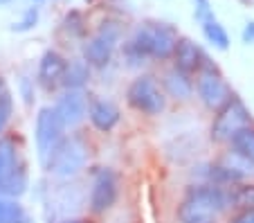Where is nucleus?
<instances>
[{
  "label": "nucleus",
  "instance_id": "f257e3e1",
  "mask_svg": "<svg viewBox=\"0 0 254 223\" xmlns=\"http://www.w3.org/2000/svg\"><path fill=\"white\" fill-rule=\"evenodd\" d=\"M178 39H180V36H178L173 25L149 20V23H142L135 29V34H133V39L128 41V45L137 54H142L144 59L167 61V59H171L173 50H176Z\"/></svg>",
  "mask_w": 254,
  "mask_h": 223
},
{
  "label": "nucleus",
  "instance_id": "f03ea898",
  "mask_svg": "<svg viewBox=\"0 0 254 223\" xmlns=\"http://www.w3.org/2000/svg\"><path fill=\"white\" fill-rule=\"evenodd\" d=\"M88 145L79 136H63L59 145L50 151L43 167L48 174L57 178H72L86 167L88 162Z\"/></svg>",
  "mask_w": 254,
  "mask_h": 223
},
{
  "label": "nucleus",
  "instance_id": "7ed1b4c3",
  "mask_svg": "<svg viewBox=\"0 0 254 223\" xmlns=\"http://www.w3.org/2000/svg\"><path fill=\"white\" fill-rule=\"evenodd\" d=\"M126 102L130 108H135L142 115L158 117L167 111V95L160 88L158 79L153 74H139L130 81L126 90Z\"/></svg>",
  "mask_w": 254,
  "mask_h": 223
},
{
  "label": "nucleus",
  "instance_id": "20e7f679",
  "mask_svg": "<svg viewBox=\"0 0 254 223\" xmlns=\"http://www.w3.org/2000/svg\"><path fill=\"white\" fill-rule=\"evenodd\" d=\"M250 124H254L250 108L245 106V102L241 97L232 95L230 102L216 111L209 126V138L216 145H223V142H230L241 129H245Z\"/></svg>",
  "mask_w": 254,
  "mask_h": 223
},
{
  "label": "nucleus",
  "instance_id": "39448f33",
  "mask_svg": "<svg viewBox=\"0 0 254 223\" xmlns=\"http://www.w3.org/2000/svg\"><path fill=\"white\" fill-rule=\"evenodd\" d=\"M198 79L196 83H193V90L198 92V97H200V102L205 104V108H209V111H218V108H223L227 102L232 99V88L227 86L225 77L221 74V70H218V66H216L214 61H209V57L205 59V63H202V68L198 70Z\"/></svg>",
  "mask_w": 254,
  "mask_h": 223
},
{
  "label": "nucleus",
  "instance_id": "423d86ee",
  "mask_svg": "<svg viewBox=\"0 0 254 223\" xmlns=\"http://www.w3.org/2000/svg\"><path fill=\"white\" fill-rule=\"evenodd\" d=\"M122 39V27L113 20H106V23L99 25L97 34L90 36V39L83 43V61L88 66H95V68H104L108 66L115 54V48Z\"/></svg>",
  "mask_w": 254,
  "mask_h": 223
},
{
  "label": "nucleus",
  "instance_id": "0eeeda50",
  "mask_svg": "<svg viewBox=\"0 0 254 223\" xmlns=\"http://www.w3.org/2000/svg\"><path fill=\"white\" fill-rule=\"evenodd\" d=\"M63 136H65V126H63L61 117L57 115L54 106H43L36 115V124H34V142H36L41 162H45L50 151L59 145Z\"/></svg>",
  "mask_w": 254,
  "mask_h": 223
},
{
  "label": "nucleus",
  "instance_id": "6e6552de",
  "mask_svg": "<svg viewBox=\"0 0 254 223\" xmlns=\"http://www.w3.org/2000/svg\"><path fill=\"white\" fill-rule=\"evenodd\" d=\"M120 199V176L115 169L101 167L97 169L90 187V210L92 214H106Z\"/></svg>",
  "mask_w": 254,
  "mask_h": 223
},
{
  "label": "nucleus",
  "instance_id": "1a4fd4ad",
  "mask_svg": "<svg viewBox=\"0 0 254 223\" xmlns=\"http://www.w3.org/2000/svg\"><path fill=\"white\" fill-rule=\"evenodd\" d=\"M54 111L61 117L65 129H77L88 117V99L83 90H65L54 104Z\"/></svg>",
  "mask_w": 254,
  "mask_h": 223
},
{
  "label": "nucleus",
  "instance_id": "9d476101",
  "mask_svg": "<svg viewBox=\"0 0 254 223\" xmlns=\"http://www.w3.org/2000/svg\"><path fill=\"white\" fill-rule=\"evenodd\" d=\"M88 120L99 133H111L122 120V111L113 99H92L88 104Z\"/></svg>",
  "mask_w": 254,
  "mask_h": 223
},
{
  "label": "nucleus",
  "instance_id": "9b49d317",
  "mask_svg": "<svg viewBox=\"0 0 254 223\" xmlns=\"http://www.w3.org/2000/svg\"><path fill=\"white\" fill-rule=\"evenodd\" d=\"M171 57H173V68L191 77L193 73H198L202 68L207 54L191 39H178L176 50H173Z\"/></svg>",
  "mask_w": 254,
  "mask_h": 223
},
{
  "label": "nucleus",
  "instance_id": "f8f14e48",
  "mask_svg": "<svg viewBox=\"0 0 254 223\" xmlns=\"http://www.w3.org/2000/svg\"><path fill=\"white\" fill-rule=\"evenodd\" d=\"M65 63H67V59L63 57L61 52H57V50H45L43 52V57H41V61H39L36 79H39V83L45 90H54L57 86H61Z\"/></svg>",
  "mask_w": 254,
  "mask_h": 223
},
{
  "label": "nucleus",
  "instance_id": "ddd939ff",
  "mask_svg": "<svg viewBox=\"0 0 254 223\" xmlns=\"http://www.w3.org/2000/svg\"><path fill=\"white\" fill-rule=\"evenodd\" d=\"M218 217L221 212L216 208L189 194L178 205V221L180 223H218Z\"/></svg>",
  "mask_w": 254,
  "mask_h": 223
},
{
  "label": "nucleus",
  "instance_id": "4468645a",
  "mask_svg": "<svg viewBox=\"0 0 254 223\" xmlns=\"http://www.w3.org/2000/svg\"><path fill=\"white\" fill-rule=\"evenodd\" d=\"M162 88H164V95H169V97L176 99V102H187V99L193 97V92H196L193 90V79L176 68L164 73Z\"/></svg>",
  "mask_w": 254,
  "mask_h": 223
},
{
  "label": "nucleus",
  "instance_id": "2eb2a0df",
  "mask_svg": "<svg viewBox=\"0 0 254 223\" xmlns=\"http://www.w3.org/2000/svg\"><path fill=\"white\" fill-rule=\"evenodd\" d=\"M27 185H29L27 169H25V165H18V167H14L7 176L0 178V196H7V199L18 201L20 196L27 192Z\"/></svg>",
  "mask_w": 254,
  "mask_h": 223
},
{
  "label": "nucleus",
  "instance_id": "dca6fc26",
  "mask_svg": "<svg viewBox=\"0 0 254 223\" xmlns=\"http://www.w3.org/2000/svg\"><path fill=\"white\" fill-rule=\"evenodd\" d=\"M88 81H90V66L83 59H74V61L65 63L63 79H61V86L65 90H83V86Z\"/></svg>",
  "mask_w": 254,
  "mask_h": 223
},
{
  "label": "nucleus",
  "instance_id": "f3484780",
  "mask_svg": "<svg viewBox=\"0 0 254 223\" xmlns=\"http://www.w3.org/2000/svg\"><path fill=\"white\" fill-rule=\"evenodd\" d=\"M227 208H234L236 212L254 210V180H243L227 189Z\"/></svg>",
  "mask_w": 254,
  "mask_h": 223
},
{
  "label": "nucleus",
  "instance_id": "a211bd4d",
  "mask_svg": "<svg viewBox=\"0 0 254 223\" xmlns=\"http://www.w3.org/2000/svg\"><path fill=\"white\" fill-rule=\"evenodd\" d=\"M218 162H221L223 167H227V169H230L239 180H252L254 178V162L248 160L245 155L236 153L234 149L225 151Z\"/></svg>",
  "mask_w": 254,
  "mask_h": 223
},
{
  "label": "nucleus",
  "instance_id": "6ab92c4d",
  "mask_svg": "<svg viewBox=\"0 0 254 223\" xmlns=\"http://www.w3.org/2000/svg\"><path fill=\"white\" fill-rule=\"evenodd\" d=\"M0 223H29V214L16 199L0 196Z\"/></svg>",
  "mask_w": 254,
  "mask_h": 223
},
{
  "label": "nucleus",
  "instance_id": "aec40b11",
  "mask_svg": "<svg viewBox=\"0 0 254 223\" xmlns=\"http://www.w3.org/2000/svg\"><path fill=\"white\" fill-rule=\"evenodd\" d=\"M18 145L14 138H0V178L18 167Z\"/></svg>",
  "mask_w": 254,
  "mask_h": 223
},
{
  "label": "nucleus",
  "instance_id": "412c9836",
  "mask_svg": "<svg viewBox=\"0 0 254 223\" xmlns=\"http://www.w3.org/2000/svg\"><path fill=\"white\" fill-rule=\"evenodd\" d=\"M202 34H205L207 43L216 50H227L230 48V34H227V29L223 27L218 20H207L202 23Z\"/></svg>",
  "mask_w": 254,
  "mask_h": 223
},
{
  "label": "nucleus",
  "instance_id": "4be33fe9",
  "mask_svg": "<svg viewBox=\"0 0 254 223\" xmlns=\"http://www.w3.org/2000/svg\"><path fill=\"white\" fill-rule=\"evenodd\" d=\"M230 145H232V149H234L236 153L245 155L248 160L254 162V124L241 129V131L230 140Z\"/></svg>",
  "mask_w": 254,
  "mask_h": 223
},
{
  "label": "nucleus",
  "instance_id": "5701e85b",
  "mask_svg": "<svg viewBox=\"0 0 254 223\" xmlns=\"http://www.w3.org/2000/svg\"><path fill=\"white\" fill-rule=\"evenodd\" d=\"M63 29H65L70 36H83L86 34V20H83L81 11L72 9L70 14H65V18H63Z\"/></svg>",
  "mask_w": 254,
  "mask_h": 223
},
{
  "label": "nucleus",
  "instance_id": "b1692460",
  "mask_svg": "<svg viewBox=\"0 0 254 223\" xmlns=\"http://www.w3.org/2000/svg\"><path fill=\"white\" fill-rule=\"evenodd\" d=\"M11 113H14V97H11L9 88L0 95V133L5 131V126L9 124Z\"/></svg>",
  "mask_w": 254,
  "mask_h": 223
},
{
  "label": "nucleus",
  "instance_id": "393cba45",
  "mask_svg": "<svg viewBox=\"0 0 254 223\" xmlns=\"http://www.w3.org/2000/svg\"><path fill=\"white\" fill-rule=\"evenodd\" d=\"M36 23H39V7H27L23 18L11 25V32H29L36 27Z\"/></svg>",
  "mask_w": 254,
  "mask_h": 223
},
{
  "label": "nucleus",
  "instance_id": "a878e982",
  "mask_svg": "<svg viewBox=\"0 0 254 223\" xmlns=\"http://www.w3.org/2000/svg\"><path fill=\"white\" fill-rule=\"evenodd\" d=\"M193 18L198 23H207V20H214V7H211L209 0H193Z\"/></svg>",
  "mask_w": 254,
  "mask_h": 223
},
{
  "label": "nucleus",
  "instance_id": "bb28decb",
  "mask_svg": "<svg viewBox=\"0 0 254 223\" xmlns=\"http://www.w3.org/2000/svg\"><path fill=\"white\" fill-rule=\"evenodd\" d=\"M230 223H254V210H241L230 219Z\"/></svg>",
  "mask_w": 254,
  "mask_h": 223
},
{
  "label": "nucleus",
  "instance_id": "cd10ccee",
  "mask_svg": "<svg viewBox=\"0 0 254 223\" xmlns=\"http://www.w3.org/2000/svg\"><path fill=\"white\" fill-rule=\"evenodd\" d=\"M241 39H243L245 45H254V20H248L241 32Z\"/></svg>",
  "mask_w": 254,
  "mask_h": 223
},
{
  "label": "nucleus",
  "instance_id": "c85d7f7f",
  "mask_svg": "<svg viewBox=\"0 0 254 223\" xmlns=\"http://www.w3.org/2000/svg\"><path fill=\"white\" fill-rule=\"evenodd\" d=\"M59 223H90V221H86V219H63Z\"/></svg>",
  "mask_w": 254,
  "mask_h": 223
},
{
  "label": "nucleus",
  "instance_id": "c756f323",
  "mask_svg": "<svg viewBox=\"0 0 254 223\" xmlns=\"http://www.w3.org/2000/svg\"><path fill=\"white\" fill-rule=\"evenodd\" d=\"M5 90H7V83H5V79L0 77V95H2V92H5Z\"/></svg>",
  "mask_w": 254,
  "mask_h": 223
},
{
  "label": "nucleus",
  "instance_id": "7c9ffc66",
  "mask_svg": "<svg viewBox=\"0 0 254 223\" xmlns=\"http://www.w3.org/2000/svg\"><path fill=\"white\" fill-rule=\"evenodd\" d=\"M11 0H0V5H9Z\"/></svg>",
  "mask_w": 254,
  "mask_h": 223
},
{
  "label": "nucleus",
  "instance_id": "2f4dec72",
  "mask_svg": "<svg viewBox=\"0 0 254 223\" xmlns=\"http://www.w3.org/2000/svg\"><path fill=\"white\" fill-rule=\"evenodd\" d=\"M34 2H41V0H34Z\"/></svg>",
  "mask_w": 254,
  "mask_h": 223
},
{
  "label": "nucleus",
  "instance_id": "473e14b6",
  "mask_svg": "<svg viewBox=\"0 0 254 223\" xmlns=\"http://www.w3.org/2000/svg\"><path fill=\"white\" fill-rule=\"evenodd\" d=\"M245 2H250V0H245Z\"/></svg>",
  "mask_w": 254,
  "mask_h": 223
}]
</instances>
